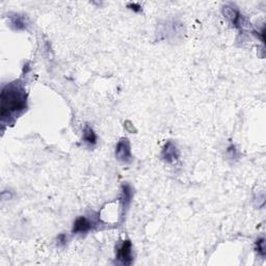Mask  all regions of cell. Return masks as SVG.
<instances>
[{
	"label": "cell",
	"instance_id": "5",
	"mask_svg": "<svg viewBox=\"0 0 266 266\" xmlns=\"http://www.w3.org/2000/svg\"><path fill=\"white\" fill-rule=\"evenodd\" d=\"M117 259L123 265H130L133 262L132 243L129 239L124 240L117 249Z\"/></svg>",
	"mask_w": 266,
	"mask_h": 266
},
{
	"label": "cell",
	"instance_id": "12",
	"mask_svg": "<svg viewBox=\"0 0 266 266\" xmlns=\"http://www.w3.org/2000/svg\"><path fill=\"white\" fill-rule=\"evenodd\" d=\"M58 240H59V245L60 246H64V245H66V241H67V236L64 234H61L58 237Z\"/></svg>",
	"mask_w": 266,
	"mask_h": 266
},
{
	"label": "cell",
	"instance_id": "9",
	"mask_svg": "<svg viewBox=\"0 0 266 266\" xmlns=\"http://www.w3.org/2000/svg\"><path fill=\"white\" fill-rule=\"evenodd\" d=\"M11 23H12V26L17 30L25 29L26 24H27L25 18L22 17V16L20 15H15L14 17H11Z\"/></svg>",
	"mask_w": 266,
	"mask_h": 266
},
{
	"label": "cell",
	"instance_id": "1",
	"mask_svg": "<svg viewBox=\"0 0 266 266\" xmlns=\"http://www.w3.org/2000/svg\"><path fill=\"white\" fill-rule=\"evenodd\" d=\"M1 124H13L27 108V94L23 83L16 80L3 86L1 92Z\"/></svg>",
	"mask_w": 266,
	"mask_h": 266
},
{
	"label": "cell",
	"instance_id": "3",
	"mask_svg": "<svg viewBox=\"0 0 266 266\" xmlns=\"http://www.w3.org/2000/svg\"><path fill=\"white\" fill-rule=\"evenodd\" d=\"M223 12L225 17L228 18L235 27L241 30L246 26V21L243 17V15L240 14L238 7H236L234 4L225 5Z\"/></svg>",
	"mask_w": 266,
	"mask_h": 266
},
{
	"label": "cell",
	"instance_id": "2",
	"mask_svg": "<svg viewBox=\"0 0 266 266\" xmlns=\"http://www.w3.org/2000/svg\"><path fill=\"white\" fill-rule=\"evenodd\" d=\"M116 157L118 160L124 164L132 163L133 157L131 154V144L127 138H123L119 141L116 147Z\"/></svg>",
	"mask_w": 266,
	"mask_h": 266
},
{
	"label": "cell",
	"instance_id": "7",
	"mask_svg": "<svg viewBox=\"0 0 266 266\" xmlns=\"http://www.w3.org/2000/svg\"><path fill=\"white\" fill-rule=\"evenodd\" d=\"M94 228V223L91 222L85 216H80L74 222L72 233L73 234H86Z\"/></svg>",
	"mask_w": 266,
	"mask_h": 266
},
{
	"label": "cell",
	"instance_id": "10",
	"mask_svg": "<svg viewBox=\"0 0 266 266\" xmlns=\"http://www.w3.org/2000/svg\"><path fill=\"white\" fill-rule=\"evenodd\" d=\"M256 251L261 257H265L266 246H265V239L264 238H260L256 241Z\"/></svg>",
	"mask_w": 266,
	"mask_h": 266
},
{
	"label": "cell",
	"instance_id": "4",
	"mask_svg": "<svg viewBox=\"0 0 266 266\" xmlns=\"http://www.w3.org/2000/svg\"><path fill=\"white\" fill-rule=\"evenodd\" d=\"M133 199V189L130 184L124 183L122 185V196H121V224L125 220L126 214Z\"/></svg>",
	"mask_w": 266,
	"mask_h": 266
},
{
	"label": "cell",
	"instance_id": "6",
	"mask_svg": "<svg viewBox=\"0 0 266 266\" xmlns=\"http://www.w3.org/2000/svg\"><path fill=\"white\" fill-rule=\"evenodd\" d=\"M179 157L180 152L176 144L173 142H167L164 144L163 152H161V158L167 164H175L179 160Z\"/></svg>",
	"mask_w": 266,
	"mask_h": 266
},
{
	"label": "cell",
	"instance_id": "11",
	"mask_svg": "<svg viewBox=\"0 0 266 266\" xmlns=\"http://www.w3.org/2000/svg\"><path fill=\"white\" fill-rule=\"evenodd\" d=\"M128 7H129V9H130V10L136 12V13H139V12L142 11V6H141L139 3H129V4H128Z\"/></svg>",
	"mask_w": 266,
	"mask_h": 266
},
{
	"label": "cell",
	"instance_id": "8",
	"mask_svg": "<svg viewBox=\"0 0 266 266\" xmlns=\"http://www.w3.org/2000/svg\"><path fill=\"white\" fill-rule=\"evenodd\" d=\"M82 141L87 144V146H90V147H94L95 144L97 143V135H96L95 131L93 130V128L88 125H86L84 127Z\"/></svg>",
	"mask_w": 266,
	"mask_h": 266
}]
</instances>
